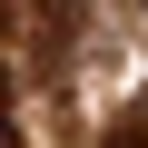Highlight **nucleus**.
Segmentation results:
<instances>
[{"instance_id":"obj_3","label":"nucleus","mask_w":148,"mask_h":148,"mask_svg":"<svg viewBox=\"0 0 148 148\" xmlns=\"http://www.w3.org/2000/svg\"><path fill=\"white\" fill-rule=\"evenodd\" d=\"M138 20H148V0H138Z\"/></svg>"},{"instance_id":"obj_2","label":"nucleus","mask_w":148,"mask_h":148,"mask_svg":"<svg viewBox=\"0 0 148 148\" xmlns=\"http://www.w3.org/2000/svg\"><path fill=\"white\" fill-rule=\"evenodd\" d=\"M109 148H148V109H119L109 119Z\"/></svg>"},{"instance_id":"obj_1","label":"nucleus","mask_w":148,"mask_h":148,"mask_svg":"<svg viewBox=\"0 0 148 148\" xmlns=\"http://www.w3.org/2000/svg\"><path fill=\"white\" fill-rule=\"evenodd\" d=\"M79 20V0H40V49H59V30Z\"/></svg>"}]
</instances>
